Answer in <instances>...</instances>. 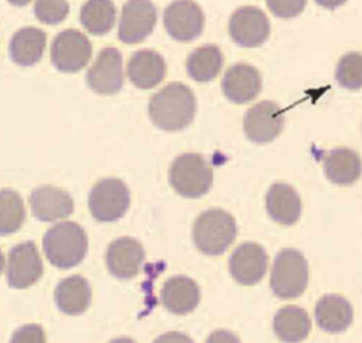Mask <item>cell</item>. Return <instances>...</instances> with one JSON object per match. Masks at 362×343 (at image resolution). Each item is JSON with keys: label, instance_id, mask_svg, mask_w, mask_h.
I'll list each match as a JSON object with an SVG mask.
<instances>
[{"label": "cell", "instance_id": "6da1fadb", "mask_svg": "<svg viewBox=\"0 0 362 343\" xmlns=\"http://www.w3.org/2000/svg\"><path fill=\"white\" fill-rule=\"evenodd\" d=\"M197 112L195 95L189 86L171 82L150 97L148 114L156 127L180 131L188 127Z\"/></svg>", "mask_w": 362, "mask_h": 343}, {"label": "cell", "instance_id": "7a4b0ae2", "mask_svg": "<svg viewBox=\"0 0 362 343\" xmlns=\"http://www.w3.org/2000/svg\"><path fill=\"white\" fill-rule=\"evenodd\" d=\"M42 247L52 265L66 270L78 265L85 258L88 237L78 223L61 222L47 230Z\"/></svg>", "mask_w": 362, "mask_h": 343}, {"label": "cell", "instance_id": "3957f363", "mask_svg": "<svg viewBox=\"0 0 362 343\" xmlns=\"http://www.w3.org/2000/svg\"><path fill=\"white\" fill-rule=\"evenodd\" d=\"M233 216L222 209L204 210L194 222L192 240L195 247L206 255H219L236 237Z\"/></svg>", "mask_w": 362, "mask_h": 343}, {"label": "cell", "instance_id": "277c9868", "mask_svg": "<svg viewBox=\"0 0 362 343\" xmlns=\"http://www.w3.org/2000/svg\"><path fill=\"white\" fill-rule=\"evenodd\" d=\"M168 181L178 195L188 199L201 198L212 186V167L201 154H181L171 162Z\"/></svg>", "mask_w": 362, "mask_h": 343}, {"label": "cell", "instance_id": "5b68a950", "mask_svg": "<svg viewBox=\"0 0 362 343\" xmlns=\"http://www.w3.org/2000/svg\"><path fill=\"white\" fill-rule=\"evenodd\" d=\"M308 284V264L305 257L296 248H283L277 253L272 274L270 288L280 299L300 296Z\"/></svg>", "mask_w": 362, "mask_h": 343}, {"label": "cell", "instance_id": "8992f818", "mask_svg": "<svg viewBox=\"0 0 362 343\" xmlns=\"http://www.w3.org/2000/svg\"><path fill=\"white\" fill-rule=\"evenodd\" d=\"M130 192L117 178L100 179L89 193L90 215L99 222H115L129 209Z\"/></svg>", "mask_w": 362, "mask_h": 343}, {"label": "cell", "instance_id": "52a82bcc", "mask_svg": "<svg viewBox=\"0 0 362 343\" xmlns=\"http://www.w3.org/2000/svg\"><path fill=\"white\" fill-rule=\"evenodd\" d=\"M92 44L78 30H64L57 34L51 44V62L61 72L72 73L81 71L89 62Z\"/></svg>", "mask_w": 362, "mask_h": 343}, {"label": "cell", "instance_id": "ba28073f", "mask_svg": "<svg viewBox=\"0 0 362 343\" xmlns=\"http://www.w3.org/2000/svg\"><path fill=\"white\" fill-rule=\"evenodd\" d=\"M163 24L168 35L180 42H189L201 35L205 17L192 0H175L164 10Z\"/></svg>", "mask_w": 362, "mask_h": 343}, {"label": "cell", "instance_id": "9c48e42d", "mask_svg": "<svg viewBox=\"0 0 362 343\" xmlns=\"http://www.w3.org/2000/svg\"><path fill=\"white\" fill-rule=\"evenodd\" d=\"M284 113L280 106L270 100H263L252 106L243 119L246 137L256 144L273 141L283 130Z\"/></svg>", "mask_w": 362, "mask_h": 343}, {"label": "cell", "instance_id": "30bf717a", "mask_svg": "<svg viewBox=\"0 0 362 343\" xmlns=\"http://www.w3.org/2000/svg\"><path fill=\"white\" fill-rule=\"evenodd\" d=\"M156 21L157 10L150 0H127L122 8L117 37L124 44H137L153 32Z\"/></svg>", "mask_w": 362, "mask_h": 343}, {"label": "cell", "instance_id": "8fae6325", "mask_svg": "<svg viewBox=\"0 0 362 343\" xmlns=\"http://www.w3.org/2000/svg\"><path fill=\"white\" fill-rule=\"evenodd\" d=\"M270 34L267 16L257 7H239L229 20V35L240 47L253 48L262 45Z\"/></svg>", "mask_w": 362, "mask_h": 343}, {"label": "cell", "instance_id": "7c38bea8", "mask_svg": "<svg viewBox=\"0 0 362 343\" xmlns=\"http://www.w3.org/2000/svg\"><path fill=\"white\" fill-rule=\"evenodd\" d=\"M88 86L99 95H115L123 86L122 54L115 47L102 48L86 72Z\"/></svg>", "mask_w": 362, "mask_h": 343}, {"label": "cell", "instance_id": "4fadbf2b", "mask_svg": "<svg viewBox=\"0 0 362 343\" xmlns=\"http://www.w3.org/2000/svg\"><path fill=\"white\" fill-rule=\"evenodd\" d=\"M6 274L8 285L17 289L28 288L41 278L42 261L33 241L17 244L10 250Z\"/></svg>", "mask_w": 362, "mask_h": 343}, {"label": "cell", "instance_id": "5bb4252c", "mask_svg": "<svg viewBox=\"0 0 362 343\" xmlns=\"http://www.w3.org/2000/svg\"><path fill=\"white\" fill-rule=\"evenodd\" d=\"M267 254L257 243H243L238 246L229 258V272L242 285H255L266 274Z\"/></svg>", "mask_w": 362, "mask_h": 343}, {"label": "cell", "instance_id": "9a60e30c", "mask_svg": "<svg viewBox=\"0 0 362 343\" xmlns=\"http://www.w3.org/2000/svg\"><path fill=\"white\" fill-rule=\"evenodd\" d=\"M105 258L112 275L120 279H130L140 271L144 261V248L136 239L120 237L109 244Z\"/></svg>", "mask_w": 362, "mask_h": 343}, {"label": "cell", "instance_id": "2e32d148", "mask_svg": "<svg viewBox=\"0 0 362 343\" xmlns=\"http://www.w3.org/2000/svg\"><path fill=\"white\" fill-rule=\"evenodd\" d=\"M262 90L260 72L249 64H235L222 78V92L228 100L243 104L253 100Z\"/></svg>", "mask_w": 362, "mask_h": 343}, {"label": "cell", "instance_id": "e0dca14e", "mask_svg": "<svg viewBox=\"0 0 362 343\" xmlns=\"http://www.w3.org/2000/svg\"><path fill=\"white\" fill-rule=\"evenodd\" d=\"M30 207L38 220L55 222L68 217L74 212V200L64 189L42 185L31 192Z\"/></svg>", "mask_w": 362, "mask_h": 343}, {"label": "cell", "instance_id": "ac0fdd59", "mask_svg": "<svg viewBox=\"0 0 362 343\" xmlns=\"http://www.w3.org/2000/svg\"><path fill=\"white\" fill-rule=\"evenodd\" d=\"M165 61L153 49L136 51L127 61V76L139 89H151L165 76Z\"/></svg>", "mask_w": 362, "mask_h": 343}, {"label": "cell", "instance_id": "d6986e66", "mask_svg": "<svg viewBox=\"0 0 362 343\" xmlns=\"http://www.w3.org/2000/svg\"><path fill=\"white\" fill-rule=\"evenodd\" d=\"M201 299L198 284L185 277L175 275L168 278L161 289V302L164 308L175 315H187L197 308Z\"/></svg>", "mask_w": 362, "mask_h": 343}, {"label": "cell", "instance_id": "ffe728a7", "mask_svg": "<svg viewBox=\"0 0 362 343\" xmlns=\"http://www.w3.org/2000/svg\"><path fill=\"white\" fill-rule=\"evenodd\" d=\"M266 209L274 222L291 226L301 216V199L293 186L276 182L266 193Z\"/></svg>", "mask_w": 362, "mask_h": 343}, {"label": "cell", "instance_id": "44dd1931", "mask_svg": "<svg viewBox=\"0 0 362 343\" xmlns=\"http://www.w3.org/2000/svg\"><path fill=\"white\" fill-rule=\"evenodd\" d=\"M314 315L320 329L328 333H339L352 323L354 311L348 299L337 294H328L318 299Z\"/></svg>", "mask_w": 362, "mask_h": 343}, {"label": "cell", "instance_id": "7402d4cb", "mask_svg": "<svg viewBox=\"0 0 362 343\" xmlns=\"http://www.w3.org/2000/svg\"><path fill=\"white\" fill-rule=\"evenodd\" d=\"M324 172L332 183L352 185L362 174L361 157L351 148H334L324 158Z\"/></svg>", "mask_w": 362, "mask_h": 343}, {"label": "cell", "instance_id": "603a6c76", "mask_svg": "<svg viewBox=\"0 0 362 343\" xmlns=\"http://www.w3.org/2000/svg\"><path fill=\"white\" fill-rule=\"evenodd\" d=\"M47 35L41 28L24 27L14 32L8 52L13 62L21 66H31L37 64L45 49Z\"/></svg>", "mask_w": 362, "mask_h": 343}, {"label": "cell", "instance_id": "cb8c5ba5", "mask_svg": "<svg viewBox=\"0 0 362 343\" xmlns=\"http://www.w3.org/2000/svg\"><path fill=\"white\" fill-rule=\"evenodd\" d=\"M273 330L284 343H300L308 336L311 320L305 309L287 305L274 313Z\"/></svg>", "mask_w": 362, "mask_h": 343}, {"label": "cell", "instance_id": "d4e9b609", "mask_svg": "<svg viewBox=\"0 0 362 343\" xmlns=\"http://www.w3.org/2000/svg\"><path fill=\"white\" fill-rule=\"evenodd\" d=\"M92 291L89 282L81 275L64 278L55 289V302L66 315H79L90 303Z\"/></svg>", "mask_w": 362, "mask_h": 343}, {"label": "cell", "instance_id": "484cf974", "mask_svg": "<svg viewBox=\"0 0 362 343\" xmlns=\"http://www.w3.org/2000/svg\"><path fill=\"white\" fill-rule=\"evenodd\" d=\"M223 65V55L216 45H204L194 49L185 62L187 72L197 82H209L218 76Z\"/></svg>", "mask_w": 362, "mask_h": 343}, {"label": "cell", "instance_id": "4316f807", "mask_svg": "<svg viewBox=\"0 0 362 343\" xmlns=\"http://www.w3.org/2000/svg\"><path fill=\"white\" fill-rule=\"evenodd\" d=\"M81 24L93 35H103L112 30L116 7L112 0H88L81 7Z\"/></svg>", "mask_w": 362, "mask_h": 343}, {"label": "cell", "instance_id": "83f0119b", "mask_svg": "<svg viewBox=\"0 0 362 343\" xmlns=\"http://www.w3.org/2000/svg\"><path fill=\"white\" fill-rule=\"evenodd\" d=\"M25 219L21 196L13 189L0 191V236L17 231Z\"/></svg>", "mask_w": 362, "mask_h": 343}, {"label": "cell", "instance_id": "f1b7e54d", "mask_svg": "<svg viewBox=\"0 0 362 343\" xmlns=\"http://www.w3.org/2000/svg\"><path fill=\"white\" fill-rule=\"evenodd\" d=\"M337 82L349 90L362 88V54L348 52L345 54L335 69Z\"/></svg>", "mask_w": 362, "mask_h": 343}, {"label": "cell", "instance_id": "f546056e", "mask_svg": "<svg viewBox=\"0 0 362 343\" xmlns=\"http://www.w3.org/2000/svg\"><path fill=\"white\" fill-rule=\"evenodd\" d=\"M69 13L66 0H35L34 14L44 24H59Z\"/></svg>", "mask_w": 362, "mask_h": 343}, {"label": "cell", "instance_id": "4dcf8cb0", "mask_svg": "<svg viewBox=\"0 0 362 343\" xmlns=\"http://www.w3.org/2000/svg\"><path fill=\"white\" fill-rule=\"evenodd\" d=\"M307 0H266L269 10L280 18L297 17L305 7Z\"/></svg>", "mask_w": 362, "mask_h": 343}, {"label": "cell", "instance_id": "1f68e13d", "mask_svg": "<svg viewBox=\"0 0 362 343\" xmlns=\"http://www.w3.org/2000/svg\"><path fill=\"white\" fill-rule=\"evenodd\" d=\"M10 343H45V335L38 325H24L13 333Z\"/></svg>", "mask_w": 362, "mask_h": 343}, {"label": "cell", "instance_id": "d6a6232c", "mask_svg": "<svg viewBox=\"0 0 362 343\" xmlns=\"http://www.w3.org/2000/svg\"><path fill=\"white\" fill-rule=\"evenodd\" d=\"M206 343H240V340L235 333L221 329V330L212 332L208 336Z\"/></svg>", "mask_w": 362, "mask_h": 343}, {"label": "cell", "instance_id": "836d02e7", "mask_svg": "<svg viewBox=\"0 0 362 343\" xmlns=\"http://www.w3.org/2000/svg\"><path fill=\"white\" fill-rule=\"evenodd\" d=\"M153 343H194V340L185 333L168 332L158 336Z\"/></svg>", "mask_w": 362, "mask_h": 343}, {"label": "cell", "instance_id": "e575fe53", "mask_svg": "<svg viewBox=\"0 0 362 343\" xmlns=\"http://www.w3.org/2000/svg\"><path fill=\"white\" fill-rule=\"evenodd\" d=\"M317 4H320L321 7L324 8H328V10H334L339 6H342L346 0H315Z\"/></svg>", "mask_w": 362, "mask_h": 343}, {"label": "cell", "instance_id": "d590c367", "mask_svg": "<svg viewBox=\"0 0 362 343\" xmlns=\"http://www.w3.org/2000/svg\"><path fill=\"white\" fill-rule=\"evenodd\" d=\"M10 4L13 6H18V7H23V6H27L31 0H7Z\"/></svg>", "mask_w": 362, "mask_h": 343}, {"label": "cell", "instance_id": "8d00e7d4", "mask_svg": "<svg viewBox=\"0 0 362 343\" xmlns=\"http://www.w3.org/2000/svg\"><path fill=\"white\" fill-rule=\"evenodd\" d=\"M110 343H136V342H133L129 337H117V339H113Z\"/></svg>", "mask_w": 362, "mask_h": 343}, {"label": "cell", "instance_id": "74e56055", "mask_svg": "<svg viewBox=\"0 0 362 343\" xmlns=\"http://www.w3.org/2000/svg\"><path fill=\"white\" fill-rule=\"evenodd\" d=\"M3 267H4V257H3V253L0 250V272L3 271Z\"/></svg>", "mask_w": 362, "mask_h": 343}]
</instances>
